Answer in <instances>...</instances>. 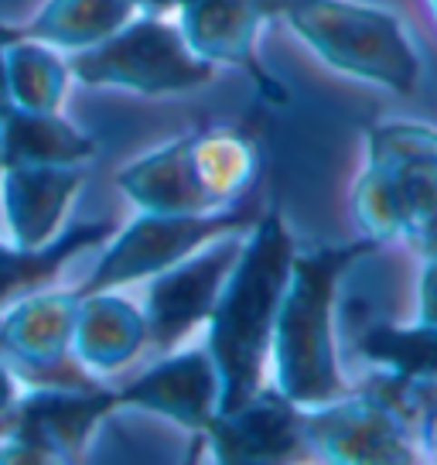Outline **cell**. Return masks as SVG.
I'll return each mask as SVG.
<instances>
[{"label":"cell","instance_id":"obj_23","mask_svg":"<svg viewBox=\"0 0 437 465\" xmlns=\"http://www.w3.org/2000/svg\"><path fill=\"white\" fill-rule=\"evenodd\" d=\"M17 397H21V380L11 366L0 363V418L17 404Z\"/></svg>","mask_w":437,"mask_h":465},{"label":"cell","instance_id":"obj_13","mask_svg":"<svg viewBox=\"0 0 437 465\" xmlns=\"http://www.w3.org/2000/svg\"><path fill=\"white\" fill-rule=\"evenodd\" d=\"M83 185H86V168H55V164L4 168L0 205L11 243L28 250L52 243L65 230L69 209Z\"/></svg>","mask_w":437,"mask_h":465},{"label":"cell","instance_id":"obj_22","mask_svg":"<svg viewBox=\"0 0 437 465\" xmlns=\"http://www.w3.org/2000/svg\"><path fill=\"white\" fill-rule=\"evenodd\" d=\"M417 322L437 325V257H423L421 274H417Z\"/></svg>","mask_w":437,"mask_h":465},{"label":"cell","instance_id":"obj_28","mask_svg":"<svg viewBox=\"0 0 437 465\" xmlns=\"http://www.w3.org/2000/svg\"><path fill=\"white\" fill-rule=\"evenodd\" d=\"M0 178H4V158H0Z\"/></svg>","mask_w":437,"mask_h":465},{"label":"cell","instance_id":"obj_5","mask_svg":"<svg viewBox=\"0 0 437 465\" xmlns=\"http://www.w3.org/2000/svg\"><path fill=\"white\" fill-rule=\"evenodd\" d=\"M257 216L260 213L247 209L243 203L216 209V213H141L137 209V216L127 226H117L110 232L92 271L75 284V294L86 298L96 291H120L151 281L218 236L247 232Z\"/></svg>","mask_w":437,"mask_h":465},{"label":"cell","instance_id":"obj_14","mask_svg":"<svg viewBox=\"0 0 437 465\" xmlns=\"http://www.w3.org/2000/svg\"><path fill=\"white\" fill-rule=\"evenodd\" d=\"M75 288H42L0 312V352L31 373H59L73 356Z\"/></svg>","mask_w":437,"mask_h":465},{"label":"cell","instance_id":"obj_26","mask_svg":"<svg viewBox=\"0 0 437 465\" xmlns=\"http://www.w3.org/2000/svg\"><path fill=\"white\" fill-rule=\"evenodd\" d=\"M15 103H11V89H7V58H4V38H0V116L7 114Z\"/></svg>","mask_w":437,"mask_h":465},{"label":"cell","instance_id":"obj_3","mask_svg":"<svg viewBox=\"0 0 437 465\" xmlns=\"http://www.w3.org/2000/svg\"><path fill=\"white\" fill-rule=\"evenodd\" d=\"M294 38L335 73L407 96L417 89L423 58L403 17L365 0H263Z\"/></svg>","mask_w":437,"mask_h":465},{"label":"cell","instance_id":"obj_1","mask_svg":"<svg viewBox=\"0 0 437 465\" xmlns=\"http://www.w3.org/2000/svg\"><path fill=\"white\" fill-rule=\"evenodd\" d=\"M297 253L287 219L270 205L243 232V247L205 322V349L218 370V411L239 407L267 383L274 325Z\"/></svg>","mask_w":437,"mask_h":465},{"label":"cell","instance_id":"obj_2","mask_svg":"<svg viewBox=\"0 0 437 465\" xmlns=\"http://www.w3.org/2000/svg\"><path fill=\"white\" fill-rule=\"evenodd\" d=\"M376 250V240L359 236L338 247L294 253L270 342V383L301 411H318L352 391L338 360V288L352 267Z\"/></svg>","mask_w":437,"mask_h":465},{"label":"cell","instance_id":"obj_24","mask_svg":"<svg viewBox=\"0 0 437 465\" xmlns=\"http://www.w3.org/2000/svg\"><path fill=\"white\" fill-rule=\"evenodd\" d=\"M407 243H413L421 257H437V216L431 219V223H427L421 232H413Z\"/></svg>","mask_w":437,"mask_h":465},{"label":"cell","instance_id":"obj_4","mask_svg":"<svg viewBox=\"0 0 437 465\" xmlns=\"http://www.w3.org/2000/svg\"><path fill=\"white\" fill-rule=\"evenodd\" d=\"M69 75L92 89L137 96H178L209 86L218 75L189 48L171 15H137L106 42L65 55Z\"/></svg>","mask_w":437,"mask_h":465},{"label":"cell","instance_id":"obj_10","mask_svg":"<svg viewBox=\"0 0 437 465\" xmlns=\"http://www.w3.org/2000/svg\"><path fill=\"white\" fill-rule=\"evenodd\" d=\"M218 397H222L218 370L205 342L164 352L158 363L147 366L131 383L113 391L117 411L154 414L178 428H189L195 435H202L209 421L216 418Z\"/></svg>","mask_w":437,"mask_h":465},{"label":"cell","instance_id":"obj_7","mask_svg":"<svg viewBox=\"0 0 437 465\" xmlns=\"http://www.w3.org/2000/svg\"><path fill=\"white\" fill-rule=\"evenodd\" d=\"M110 414H117L113 391L42 387L21 393L0 418V462H75Z\"/></svg>","mask_w":437,"mask_h":465},{"label":"cell","instance_id":"obj_19","mask_svg":"<svg viewBox=\"0 0 437 465\" xmlns=\"http://www.w3.org/2000/svg\"><path fill=\"white\" fill-rule=\"evenodd\" d=\"M359 356L369 366H379L386 380L396 387H434L437 383V325L431 322H410L393 325L379 322L365 329L359 339Z\"/></svg>","mask_w":437,"mask_h":465},{"label":"cell","instance_id":"obj_6","mask_svg":"<svg viewBox=\"0 0 437 465\" xmlns=\"http://www.w3.org/2000/svg\"><path fill=\"white\" fill-rule=\"evenodd\" d=\"M400 393H407V387L383 380V387L349 391L318 411H305L307 451L332 465L421 462V435L413 431Z\"/></svg>","mask_w":437,"mask_h":465},{"label":"cell","instance_id":"obj_25","mask_svg":"<svg viewBox=\"0 0 437 465\" xmlns=\"http://www.w3.org/2000/svg\"><path fill=\"white\" fill-rule=\"evenodd\" d=\"M421 449H423V455H427L431 462H437V411L427 418V424L421 428Z\"/></svg>","mask_w":437,"mask_h":465},{"label":"cell","instance_id":"obj_11","mask_svg":"<svg viewBox=\"0 0 437 465\" xmlns=\"http://www.w3.org/2000/svg\"><path fill=\"white\" fill-rule=\"evenodd\" d=\"M202 438L218 465H267L307 451L305 411L291 404L274 383H263L239 407L216 411Z\"/></svg>","mask_w":437,"mask_h":465},{"label":"cell","instance_id":"obj_27","mask_svg":"<svg viewBox=\"0 0 437 465\" xmlns=\"http://www.w3.org/2000/svg\"><path fill=\"white\" fill-rule=\"evenodd\" d=\"M427 7H431V15H434V21H437V0H427Z\"/></svg>","mask_w":437,"mask_h":465},{"label":"cell","instance_id":"obj_8","mask_svg":"<svg viewBox=\"0 0 437 465\" xmlns=\"http://www.w3.org/2000/svg\"><path fill=\"white\" fill-rule=\"evenodd\" d=\"M239 247H243V232L218 236L147 281L144 302H141L147 322V346L171 352L199 325L212 319L218 291L233 271Z\"/></svg>","mask_w":437,"mask_h":465},{"label":"cell","instance_id":"obj_17","mask_svg":"<svg viewBox=\"0 0 437 465\" xmlns=\"http://www.w3.org/2000/svg\"><path fill=\"white\" fill-rule=\"evenodd\" d=\"M100 154V144L65 120L59 110H21L11 106L0 116V158L4 168H86Z\"/></svg>","mask_w":437,"mask_h":465},{"label":"cell","instance_id":"obj_15","mask_svg":"<svg viewBox=\"0 0 437 465\" xmlns=\"http://www.w3.org/2000/svg\"><path fill=\"white\" fill-rule=\"evenodd\" d=\"M147 346V322L137 302L117 291L79 298L73 329V356L92 377H110L137 360Z\"/></svg>","mask_w":437,"mask_h":465},{"label":"cell","instance_id":"obj_18","mask_svg":"<svg viewBox=\"0 0 437 465\" xmlns=\"http://www.w3.org/2000/svg\"><path fill=\"white\" fill-rule=\"evenodd\" d=\"M117 230L113 223H79L62 230L52 243L44 247H17V243H4L0 240V312L28 298L34 291L52 288V281L89 250H100L110 232Z\"/></svg>","mask_w":437,"mask_h":465},{"label":"cell","instance_id":"obj_21","mask_svg":"<svg viewBox=\"0 0 437 465\" xmlns=\"http://www.w3.org/2000/svg\"><path fill=\"white\" fill-rule=\"evenodd\" d=\"M195 168L209 203L229 209L257 178V147L236 131H195Z\"/></svg>","mask_w":437,"mask_h":465},{"label":"cell","instance_id":"obj_12","mask_svg":"<svg viewBox=\"0 0 437 465\" xmlns=\"http://www.w3.org/2000/svg\"><path fill=\"white\" fill-rule=\"evenodd\" d=\"M365 168L393 192L410 240L437 216V127L417 120H383L365 134Z\"/></svg>","mask_w":437,"mask_h":465},{"label":"cell","instance_id":"obj_16","mask_svg":"<svg viewBox=\"0 0 437 465\" xmlns=\"http://www.w3.org/2000/svg\"><path fill=\"white\" fill-rule=\"evenodd\" d=\"M117 189L141 213H216L195 168V134L147 151L117 172Z\"/></svg>","mask_w":437,"mask_h":465},{"label":"cell","instance_id":"obj_9","mask_svg":"<svg viewBox=\"0 0 437 465\" xmlns=\"http://www.w3.org/2000/svg\"><path fill=\"white\" fill-rule=\"evenodd\" d=\"M267 17L263 0H178L175 21L189 48L216 69H236L267 106H291V89L263 65L257 35Z\"/></svg>","mask_w":437,"mask_h":465},{"label":"cell","instance_id":"obj_20","mask_svg":"<svg viewBox=\"0 0 437 465\" xmlns=\"http://www.w3.org/2000/svg\"><path fill=\"white\" fill-rule=\"evenodd\" d=\"M4 58H7V89L11 103L21 110H62L65 89L73 83L65 52L42 42L24 38H4Z\"/></svg>","mask_w":437,"mask_h":465}]
</instances>
